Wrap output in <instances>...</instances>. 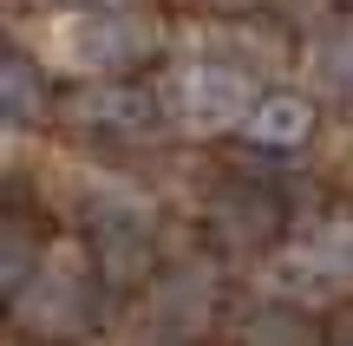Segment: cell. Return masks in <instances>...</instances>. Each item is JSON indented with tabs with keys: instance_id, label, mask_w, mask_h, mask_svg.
<instances>
[{
	"instance_id": "3",
	"label": "cell",
	"mask_w": 353,
	"mask_h": 346,
	"mask_svg": "<svg viewBox=\"0 0 353 346\" xmlns=\"http://www.w3.org/2000/svg\"><path fill=\"white\" fill-rule=\"evenodd\" d=\"M262 288L281 307H353V216H321L294 229L262 261Z\"/></svg>"
},
{
	"instance_id": "14",
	"label": "cell",
	"mask_w": 353,
	"mask_h": 346,
	"mask_svg": "<svg viewBox=\"0 0 353 346\" xmlns=\"http://www.w3.org/2000/svg\"><path fill=\"white\" fill-rule=\"evenodd\" d=\"M334 7H347V13H353V0H334Z\"/></svg>"
},
{
	"instance_id": "1",
	"label": "cell",
	"mask_w": 353,
	"mask_h": 346,
	"mask_svg": "<svg viewBox=\"0 0 353 346\" xmlns=\"http://www.w3.org/2000/svg\"><path fill=\"white\" fill-rule=\"evenodd\" d=\"M13 307V334L20 340H39V346H72L99 327L105 314V281L92 268V248L79 235H52L39 274L7 301Z\"/></svg>"
},
{
	"instance_id": "12",
	"label": "cell",
	"mask_w": 353,
	"mask_h": 346,
	"mask_svg": "<svg viewBox=\"0 0 353 346\" xmlns=\"http://www.w3.org/2000/svg\"><path fill=\"white\" fill-rule=\"evenodd\" d=\"M327 346H353V307H341L327 321Z\"/></svg>"
},
{
	"instance_id": "11",
	"label": "cell",
	"mask_w": 353,
	"mask_h": 346,
	"mask_svg": "<svg viewBox=\"0 0 353 346\" xmlns=\"http://www.w3.org/2000/svg\"><path fill=\"white\" fill-rule=\"evenodd\" d=\"M236 346H314V327L301 307H255L236 327Z\"/></svg>"
},
{
	"instance_id": "7",
	"label": "cell",
	"mask_w": 353,
	"mask_h": 346,
	"mask_svg": "<svg viewBox=\"0 0 353 346\" xmlns=\"http://www.w3.org/2000/svg\"><path fill=\"white\" fill-rule=\"evenodd\" d=\"M59 118L85 138H118L138 144L164 125V105H157V85H131V78H85L72 98L59 105Z\"/></svg>"
},
{
	"instance_id": "10",
	"label": "cell",
	"mask_w": 353,
	"mask_h": 346,
	"mask_svg": "<svg viewBox=\"0 0 353 346\" xmlns=\"http://www.w3.org/2000/svg\"><path fill=\"white\" fill-rule=\"evenodd\" d=\"M0 111H7V131H26V125H46L52 118V78L20 46L0 59Z\"/></svg>"
},
{
	"instance_id": "6",
	"label": "cell",
	"mask_w": 353,
	"mask_h": 346,
	"mask_svg": "<svg viewBox=\"0 0 353 346\" xmlns=\"http://www.w3.org/2000/svg\"><path fill=\"white\" fill-rule=\"evenodd\" d=\"M223 307V274L210 255L170 261L151 288H144V346H190Z\"/></svg>"
},
{
	"instance_id": "4",
	"label": "cell",
	"mask_w": 353,
	"mask_h": 346,
	"mask_svg": "<svg viewBox=\"0 0 353 346\" xmlns=\"http://www.w3.org/2000/svg\"><path fill=\"white\" fill-rule=\"evenodd\" d=\"M157 105H164V125L190 131V138H223V131L249 125V111L262 105V85H255V72H236L216 59H176L157 78Z\"/></svg>"
},
{
	"instance_id": "8",
	"label": "cell",
	"mask_w": 353,
	"mask_h": 346,
	"mask_svg": "<svg viewBox=\"0 0 353 346\" xmlns=\"http://www.w3.org/2000/svg\"><path fill=\"white\" fill-rule=\"evenodd\" d=\"M314 125H321L314 91H288V85H275V91H262V105L249 111L242 144H255V151L281 157V151H301V144L314 138Z\"/></svg>"
},
{
	"instance_id": "2",
	"label": "cell",
	"mask_w": 353,
	"mask_h": 346,
	"mask_svg": "<svg viewBox=\"0 0 353 346\" xmlns=\"http://www.w3.org/2000/svg\"><path fill=\"white\" fill-rule=\"evenodd\" d=\"M39 46L59 52L85 78H125L144 59H157L164 26H157V13L144 0H105V7H85V13H59L39 33Z\"/></svg>"
},
{
	"instance_id": "13",
	"label": "cell",
	"mask_w": 353,
	"mask_h": 346,
	"mask_svg": "<svg viewBox=\"0 0 353 346\" xmlns=\"http://www.w3.org/2000/svg\"><path fill=\"white\" fill-rule=\"evenodd\" d=\"M242 7H262V0H210V13H242Z\"/></svg>"
},
{
	"instance_id": "5",
	"label": "cell",
	"mask_w": 353,
	"mask_h": 346,
	"mask_svg": "<svg viewBox=\"0 0 353 346\" xmlns=\"http://www.w3.org/2000/svg\"><path fill=\"white\" fill-rule=\"evenodd\" d=\"M196 229H203V242H210L216 255H236V261L262 255L268 261L281 242H288V209H281V196L268 190V183L223 177L196 203Z\"/></svg>"
},
{
	"instance_id": "9",
	"label": "cell",
	"mask_w": 353,
	"mask_h": 346,
	"mask_svg": "<svg viewBox=\"0 0 353 346\" xmlns=\"http://www.w3.org/2000/svg\"><path fill=\"white\" fill-rule=\"evenodd\" d=\"M307 72V85L321 91V98H341L353 105V13H341V20H327L321 33L301 39V59H294Z\"/></svg>"
}]
</instances>
